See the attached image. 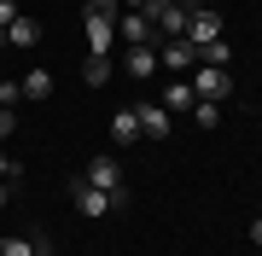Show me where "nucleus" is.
<instances>
[{
    "label": "nucleus",
    "mask_w": 262,
    "mask_h": 256,
    "mask_svg": "<svg viewBox=\"0 0 262 256\" xmlns=\"http://www.w3.org/2000/svg\"><path fill=\"white\" fill-rule=\"evenodd\" d=\"M70 198H76L82 216H111V210H128V187H122V192H99V187H88V180H76Z\"/></svg>",
    "instance_id": "obj_1"
},
{
    "label": "nucleus",
    "mask_w": 262,
    "mask_h": 256,
    "mask_svg": "<svg viewBox=\"0 0 262 256\" xmlns=\"http://www.w3.org/2000/svg\"><path fill=\"white\" fill-rule=\"evenodd\" d=\"M192 94H198V99H215V105H222L227 94H233V76H227L222 64H198V70H192Z\"/></svg>",
    "instance_id": "obj_2"
},
{
    "label": "nucleus",
    "mask_w": 262,
    "mask_h": 256,
    "mask_svg": "<svg viewBox=\"0 0 262 256\" xmlns=\"http://www.w3.org/2000/svg\"><path fill=\"white\" fill-rule=\"evenodd\" d=\"M117 41H128V47H151V41H158V24H151L146 12H122V18H117Z\"/></svg>",
    "instance_id": "obj_3"
},
{
    "label": "nucleus",
    "mask_w": 262,
    "mask_h": 256,
    "mask_svg": "<svg viewBox=\"0 0 262 256\" xmlns=\"http://www.w3.org/2000/svg\"><path fill=\"white\" fill-rule=\"evenodd\" d=\"M187 41H192V47H210V41H222V12H210V6L187 12Z\"/></svg>",
    "instance_id": "obj_4"
},
{
    "label": "nucleus",
    "mask_w": 262,
    "mask_h": 256,
    "mask_svg": "<svg viewBox=\"0 0 262 256\" xmlns=\"http://www.w3.org/2000/svg\"><path fill=\"white\" fill-rule=\"evenodd\" d=\"M82 180H88V187H99V192H122V163H117V157H94Z\"/></svg>",
    "instance_id": "obj_5"
},
{
    "label": "nucleus",
    "mask_w": 262,
    "mask_h": 256,
    "mask_svg": "<svg viewBox=\"0 0 262 256\" xmlns=\"http://www.w3.org/2000/svg\"><path fill=\"white\" fill-rule=\"evenodd\" d=\"M192 64H198V47H192V41H163L158 70H192Z\"/></svg>",
    "instance_id": "obj_6"
},
{
    "label": "nucleus",
    "mask_w": 262,
    "mask_h": 256,
    "mask_svg": "<svg viewBox=\"0 0 262 256\" xmlns=\"http://www.w3.org/2000/svg\"><path fill=\"white\" fill-rule=\"evenodd\" d=\"M122 70L140 76V82H151V76H158V47H128V53H122Z\"/></svg>",
    "instance_id": "obj_7"
},
{
    "label": "nucleus",
    "mask_w": 262,
    "mask_h": 256,
    "mask_svg": "<svg viewBox=\"0 0 262 256\" xmlns=\"http://www.w3.org/2000/svg\"><path fill=\"white\" fill-rule=\"evenodd\" d=\"M134 117H140V134H146V140H163V134H169V111H163V105H140Z\"/></svg>",
    "instance_id": "obj_8"
},
{
    "label": "nucleus",
    "mask_w": 262,
    "mask_h": 256,
    "mask_svg": "<svg viewBox=\"0 0 262 256\" xmlns=\"http://www.w3.org/2000/svg\"><path fill=\"white\" fill-rule=\"evenodd\" d=\"M6 41H12V47H35V41H41V24H35V18H24V12H18V18L6 24Z\"/></svg>",
    "instance_id": "obj_9"
},
{
    "label": "nucleus",
    "mask_w": 262,
    "mask_h": 256,
    "mask_svg": "<svg viewBox=\"0 0 262 256\" xmlns=\"http://www.w3.org/2000/svg\"><path fill=\"white\" fill-rule=\"evenodd\" d=\"M192 105H198L192 82H169V87H163V111H169V117H175V111H192Z\"/></svg>",
    "instance_id": "obj_10"
},
{
    "label": "nucleus",
    "mask_w": 262,
    "mask_h": 256,
    "mask_svg": "<svg viewBox=\"0 0 262 256\" xmlns=\"http://www.w3.org/2000/svg\"><path fill=\"white\" fill-rule=\"evenodd\" d=\"M111 140L117 146H134V140H140V117H134V111H117L111 117Z\"/></svg>",
    "instance_id": "obj_11"
},
{
    "label": "nucleus",
    "mask_w": 262,
    "mask_h": 256,
    "mask_svg": "<svg viewBox=\"0 0 262 256\" xmlns=\"http://www.w3.org/2000/svg\"><path fill=\"white\" fill-rule=\"evenodd\" d=\"M47 250H53V245H47L41 233H35V239H0V256H47Z\"/></svg>",
    "instance_id": "obj_12"
},
{
    "label": "nucleus",
    "mask_w": 262,
    "mask_h": 256,
    "mask_svg": "<svg viewBox=\"0 0 262 256\" xmlns=\"http://www.w3.org/2000/svg\"><path fill=\"white\" fill-rule=\"evenodd\" d=\"M18 87H24V99H47V94H53V76H47V70H29Z\"/></svg>",
    "instance_id": "obj_13"
},
{
    "label": "nucleus",
    "mask_w": 262,
    "mask_h": 256,
    "mask_svg": "<svg viewBox=\"0 0 262 256\" xmlns=\"http://www.w3.org/2000/svg\"><path fill=\"white\" fill-rule=\"evenodd\" d=\"M82 76H88V87H105V82H111V58H94V53H88Z\"/></svg>",
    "instance_id": "obj_14"
},
{
    "label": "nucleus",
    "mask_w": 262,
    "mask_h": 256,
    "mask_svg": "<svg viewBox=\"0 0 262 256\" xmlns=\"http://www.w3.org/2000/svg\"><path fill=\"white\" fill-rule=\"evenodd\" d=\"M192 123L198 128H215V123H222V105H215V99H198L192 105Z\"/></svg>",
    "instance_id": "obj_15"
},
{
    "label": "nucleus",
    "mask_w": 262,
    "mask_h": 256,
    "mask_svg": "<svg viewBox=\"0 0 262 256\" xmlns=\"http://www.w3.org/2000/svg\"><path fill=\"white\" fill-rule=\"evenodd\" d=\"M82 18H122V12H117V0H88V6H82Z\"/></svg>",
    "instance_id": "obj_16"
},
{
    "label": "nucleus",
    "mask_w": 262,
    "mask_h": 256,
    "mask_svg": "<svg viewBox=\"0 0 262 256\" xmlns=\"http://www.w3.org/2000/svg\"><path fill=\"white\" fill-rule=\"evenodd\" d=\"M18 99H24V87H18V82H0V105H6V111H12Z\"/></svg>",
    "instance_id": "obj_17"
},
{
    "label": "nucleus",
    "mask_w": 262,
    "mask_h": 256,
    "mask_svg": "<svg viewBox=\"0 0 262 256\" xmlns=\"http://www.w3.org/2000/svg\"><path fill=\"white\" fill-rule=\"evenodd\" d=\"M12 18H18V0H0V29H6Z\"/></svg>",
    "instance_id": "obj_18"
},
{
    "label": "nucleus",
    "mask_w": 262,
    "mask_h": 256,
    "mask_svg": "<svg viewBox=\"0 0 262 256\" xmlns=\"http://www.w3.org/2000/svg\"><path fill=\"white\" fill-rule=\"evenodd\" d=\"M6 175H18V163H6V157H0V180H6Z\"/></svg>",
    "instance_id": "obj_19"
},
{
    "label": "nucleus",
    "mask_w": 262,
    "mask_h": 256,
    "mask_svg": "<svg viewBox=\"0 0 262 256\" xmlns=\"http://www.w3.org/2000/svg\"><path fill=\"white\" fill-rule=\"evenodd\" d=\"M251 239H256V245H262V216H256V221H251Z\"/></svg>",
    "instance_id": "obj_20"
},
{
    "label": "nucleus",
    "mask_w": 262,
    "mask_h": 256,
    "mask_svg": "<svg viewBox=\"0 0 262 256\" xmlns=\"http://www.w3.org/2000/svg\"><path fill=\"white\" fill-rule=\"evenodd\" d=\"M0 204H6V180H0Z\"/></svg>",
    "instance_id": "obj_21"
}]
</instances>
